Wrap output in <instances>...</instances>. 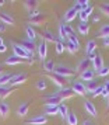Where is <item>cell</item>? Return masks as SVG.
I'll return each mask as SVG.
<instances>
[{"label": "cell", "instance_id": "obj_55", "mask_svg": "<svg viewBox=\"0 0 109 125\" xmlns=\"http://www.w3.org/2000/svg\"><path fill=\"white\" fill-rule=\"evenodd\" d=\"M3 4H4V0H0V7L3 6Z\"/></svg>", "mask_w": 109, "mask_h": 125}, {"label": "cell", "instance_id": "obj_32", "mask_svg": "<svg viewBox=\"0 0 109 125\" xmlns=\"http://www.w3.org/2000/svg\"><path fill=\"white\" fill-rule=\"evenodd\" d=\"M25 34H27V40H29V41H34L36 38V32H35V30L31 25H28L25 28Z\"/></svg>", "mask_w": 109, "mask_h": 125}, {"label": "cell", "instance_id": "obj_4", "mask_svg": "<svg viewBox=\"0 0 109 125\" xmlns=\"http://www.w3.org/2000/svg\"><path fill=\"white\" fill-rule=\"evenodd\" d=\"M62 98L56 94V93H53V94H49V96L45 97V105H56L59 107L60 104H62Z\"/></svg>", "mask_w": 109, "mask_h": 125}, {"label": "cell", "instance_id": "obj_34", "mask_svg": "<svg viewBox=\"0 0 109 125\" xmlns=\"http://www.w3.org/2000/svg\"><path fill=\"white\" fill-rule=\"evenodd\" d=\"M64 49H66V46H64V44L60 40H56V42H55V51H56V53H63Z\"/></svg>", "mask_w": 109, "mask_h": 125}, {"label": "cell", "instance_id": "obj_8", "mask_svg": "<svg viewBox=\"0 0 109 125\" xmlns=\"http://www.w3.org/2000/svg\"><path fill=\"white\" fill-rule=\"evenodd\" d=\"M92 11H94V7L88 6L87 9H84L81 13H78V17H80L81 23H87V21H88V18L92 16Z\"/></svg>", "mask_w": 109, "mask_h": 125}, {"label": "cell", "instance_id": "obj_9", "mask_svg": "<svg viewBox=\"0 0 109 125\" xmlns=\"http://www.w3.org/2000/svg\"><path fill=\"white\" fill-rule=\"evenodd\" d=\"M77 14H78V13L75 11L74 7H70V9H67V10H66V13H64V16H63L64 23L67 24V23H70V21H73V20L77 17Z\"/></svg>", "mask_w": 109, "mask_h": 125}, {"label": "cell", "instance_id": "obj_49", "mask_svg": "<svg viewBox=\"0 0 109 125\" xmlns=\"http://www.w3.org/2000/svg\"><path fill=\"white\" fill-rule=\"evenodd\" d=\"M7 51V46L6 45H1L0 46V53H3V52H6Z\"/></svg>", "mask_w": 109, "mask_h": 125}, {"label": "cell", "instance_id": "obj_2", "mask_svg": "<svg viewBox=\"0 0 109 125\" xmlns=\"http://www.w3.org/2000/svg\"><path fill=\"white\" fill-rule=\"evenodd\" d=\"M11 48H13V51H14V55H16V56H18V58H21V59H31V56H32V55H31L29 52L25 51V49H24L20 44L13 42Z\"/></svg>", "mask_w": 109, "mask_h": 125}, {"label": "cell", "instance_id": "obj_10", "mask_svg": "<svg viewBox=\"0 0 109 125\" xmlns=\"http://www.w3.org/2000/svg\"><path fill=\"white\" fill-rule=\"evenodd\" d=\"M90 63H91V61H88V58H85V59H81L80 62H78V65H77V68H75V72L83 73V72L88 70V69H90Z\"/></svg>", "mask_w": 109, "mask_h": 125}, {"label": "cell", "instance_id": "obj_31", "mask_svg": "<svg viewBox=\"0 0 109 125\" xmlns=\"http://www.w3.org/2000/svg\"><path fill=\"white\" fill-rule=\"evenodd\" d=\"M95 48H97V41H95V40H90L88 42H87V45H85L87 55H88V53H91V52H94V51H95Z\"/></svg>", "mask_w": 109, "mask_h": 125}, {"label": "cell", "instance_id": "obj_18", "mask_svg": "<svg viewBox=\"0 0 109 125\" xmlns=\"http://www.w3.org/2000/svg\"><path fill=\"white\" fill-rule=\"evenodd\" d=\"M24 6L27 10L29 11H34V10H38V6H39V1L38 0H27L24 1Z\"/></svg>", "mask_w": 109, "mask_h": 125}, {"label": "cell", "instance_id": "obj_53", "mask_svg": "<svg viewBox=\"0 0 109 125\" xmlns=\"http://www.w3.org/2000/svg\"><path fill=\"white\" fill-rule=\"evenodd\" d=\"M0 74H3V65L0 63Z\"/></svg>", "mask_w": 109, "mask_h": 125}, {"label": "cell", "instance_id": "obj_27", "mask_svg": "<svg viewBox=\"0 0 109 125\" xmlns=\"http://www.w3.org/2000/svg\"><path fill=\"white\" fill-rule=\"evenodd\" d=\"M13 93V89L8 86H0V98H6Z\"/></svg>", "mask_w": 109, "mask_h": 125}, {"label": "cell", "instance_id": "obj_5", "mask_svg": "<svg viewBox=\"0 0 109 125\" xmlns=\"http://www.w3.org/2000/svg\"><path fill=\"white\" fill-rule=\"evenodd\" d=\"M27 79H28V74H27V73H18V74H14V77L11 79L10 84H11V86L23 84V83H25V82H27Z\"/></svg>", "mask_w": 109, "mask_h": 125}, {"label": "cell", "instance_id": "obj_16", "mask_svg": "<svg viewBox=\"0 0 109 125\" xmlns=\"http://www.w3.org/2000/svg\"><path fill=\"white\" fill-rule=\"evenodd\" d=\"M94 76H95V72H94V69H88V70H85V72H83V73H80V77L81 80H84V82H91V80H94Z\"/></svg>", "mask_w": 109, "mask_h": 125}, {"label": "cell", "instance_id": "obj_38", "mask_svg": "<svg viewBox=\"0 0 109 125\" xmlns=\"http://www.w3.org/2000/svg\"><path fill=\"white\" fill-rule=\"evenodd\" d=\"M67 124L69 125H77L78 124V118H77V115L74 113L69 114V117H67Z\"/></svg>", "mask_w": 109, "mask_h": 125}, {"label": "cell", "instance_id": "obj_37", "mask_svg": "<svg viewBox=\"0 0 109 125\" xmlns=\"http://www.w3.org/2000/svg\"><path fill=\"white\" fill-rule=\"evenodd\" d=\"M59 38H60V41H62V42L67 38L66 30H64V24H59Z\"/></svg>", "mask_w": 109, "mask_h": 125}, {"label": "cell", "instance_id": "obj_14", "mask_svg": "<svg viewBox=\"0 0 109 125\" xmlns=\"http://www.w3.org/2000/svg\"><path fill=\"white\" fill-rule=\"evenodd\" d=\"M38 55H39V58L42 61H43L46 58V55H48V44H46L45 41L39 42V45H38Z\"/></svg>", "mask_w": 109, "mask_h": 125}, {"label": "cell", "instance_id": "obj_39", "mask_svg": "<svg viewBox=\"0 0 109 125\" xmlns=\"http://www.w3.org/2000/svg\"><path fill=\"white\" fill-rule=\"evenodd\" d=\"M99 10L102 14H105L106 17H109V3H103L102 6L99 7Z\"/></svg>", "mask_w": 109, "mask_h": 125}, {"label": "cell", "instance_id": "obj_17", "mask_svg": "<svg viewBox=\"0 0 109 125\" xmlns=\"http://www.w3.org/2000/svg\"><path fill=\"white\" fill-rule=\"evenodd\" d=\"M28 110H29V105H28V103H23V104H20L17 108V115L18 117H25L27 114H28Z\"/></svg>", "mask_w": 109, "mask_h": 125}, {"label": "cell", "instance_id": "obj_43", "mask_svg": "<svg viewBox=\"0 0 109 125\" xmlns=\"http://www.w3.org/2000/svg\"><path fill=\"white\" fill-rule=\"evenodd\" d=\"M64 30H66V34H67V37L74 34V30H73V27H71V25H69V24H64Z\"/></svg>", "mask_w": 109, "mask_h": 125}, {"label": "cell", "instance_id": "obj_22", "mask_svg": "<svg viewBox=\"0 0 109 125\" xmlns=\"http://www.w3.org/2000/svg\"><path fill=\"white\" fill-rule=\"evenodd\" d=\"M10 113V105L7 104L6 101H1L0 103V117L1 118H6Z\"/></svg>", "mask_w": 109, "mask_h": 125}, {"label": "cell", "instance_id": "obj_30", "mask_svg": "<svg viewBox=\"0 0 109 125\" xmlns=\"http://www.w3.org/2000/svg\"><path fill=\"white\" fill-rule=\"evenodd\" d=\"M43 69H45V72H48V73L55 72V62H53L52 59L45 61V62H43Z\"/></svg>", "mask_w": 109, "mask_h": 125}, {"label": "cell", "instance_id": "obj_51", "mask_svg": "<svg viewBox=\"0 0 109 125\" xmlns=\"http://www.w3.org/2000/svg\"><path fill=\"white\" fill-rule=\"evenodd\" d=\"M106 100H108V101H106V111H109V96L106 97Z\"/></svg>", "mask_w": 109, "mask_h": 125}, {"label": "cell", "instance_id": "obj_6", "mask_svg": "<svg viewBox=\"0 0 109 125\" xmlns=\"http://www.w3.org/2000/svg\"><path fill=\"white\" fill-rule=\"evenodd\" d=\"M50 77V80L53 82V84L58 86L59 89H62V87H64V84H66V82H67V79L66 77H63V76H59V74H50L49 76Z\"/></svg>", "mask_w": 109, "mask_h": 125}, {"label": "cell", "instance_id": "obj_40", "mask_svg": "<svg viewBox=\"0 0 109 125\" xmlns=\"http://www.w3.org/2000/svg\"><path fill=\"white\" fill-rule=\"evenodd\" d=\"M101 96L105 97V98L109 96V80H106V82H105V86L102 87V94H101Z\"/></svg>", "mask_w": 109, "mask_h": 125}, {"label": "cell", "instance_id": "obj_1", "mask_svg": "<svg viewBox=\"0 0 109 125\" xmlns=\"http://www.w3.org/2000/svg\"><path fill=\"white\" fill-rule=\"evenodd\" d=\"M55 73L59 74V76H63V77L67 79V77L74 76L75 70H73L70 66H66V65H63V63H60V65H56V66H55Z\"/></svg>", "mask_w": 109, "mask_h": 125}, {"label": "cell", "instance_id": "obj_12", "mask_svg": "<svg viewBox=\"0 0 109 125\" xmlns=\"http://www.w3.org/2000/svg\"><path fill=\"white\" fill-rule=\"evenodd\" d=\"M88 6H91L88 0H77V1H74V6L73 7L75 9V11L77 13H81L84 9H87Z\"/></svg>", "mask_w": 109, "mask_h": 125}, {"label": "cell", "instance_id": "obj_52", "mask_svg": "<svg viewBox=\"0 0 109 125\" xmlns=\"http://www.w3.org/2000/svg\"><path fill=\"white\" fill-rule=\"evenodd\" d=\"M83 125H91V122H90V121H84V122H83Z\"/></svg>", "mask_w": 109, "mask_h": 125}, {"label": "cell", "instance_id": "obj_3", "mask_svg": "<svg viewBox=\"0 0 109 125\" xmlns=\"http://www.w3.org/2000/svg\"><path fill=\"white\" fill-rule=\"evenodd\" d=\"M56 94H58L62 100H69V98H71L73 96H75L71 87H62V89H59V90L56 91Z\"/></svg>", "mask_w": 109, "mask_h": 125}, {"label": "cell", "instance_id": "obj_33", "mask_svg": "<svg viewBox=\"0 0 109 125\" xmlns=\"http://www.w3.org/2000/svg\"><path fill=\"white\" fill-rule=\"evenodd\" d=\"M78 32H80L81 35L88 34V32H90V25H88V23H80L78 24Z\"/></svg>", "mask_w": 109, "mask_h": 125}, {"label": "cell", "instance_id": "obj_13", "mask_svg": "<svg viewBox=\"0 0 109 125\" xmlns=\"http://www.w3.org/2000/svg\"><path fill=\"white\" fill-rule=\"evenodd\" d=\"M103 68V59H102V55H98L94 61H92V69H94V72H98L99 73V70Z\"/></svg>", "mask_w": 109, "mask_h": 125}, {"label": "cell", "instance_id": "obj_54", "mask_svg": "<svg viewBox=\"0 0 109 125\" xmlns=\"http://www.w3.org/2000/svg\"><path fill=\"white\" fill-rule=\"evenodd\" d=\"M1 45H4V44H3V38L0 37V46H1Z\"/></svg>", "mask_w": 109, "mask_h": 125}, {"label": "cell", "instance_id": "obj_19", "mask_svg": "<svg viewBox=\"0 0 109 125\" xmlns=\"http://www.w3.org/2000/svg\"><path fill=\"white\" fill-rule=\"evenodd\" d=\"M42 38H43V41H45L46 44H48V42H56V37H55L53 32L49 31V30H45V31L42 32Z\"/></svg>", "mask_w": 109, "mask_h": 125}, {"label": "cell", "instance_id": "obj_46", "mask_svg": "<svg viewBox=\"0 0 109 125\" xmlns=\"http://www.w3.org/2000/svg\"><path fill=\"white\" fill-rule=\"evenodd\" d=\"M98 56V53H97V51H94V52H91V53H88V61H94V59H95V58Z\"/></svg>", "mask_w": 109, "mask_h": 125}, {"label": "cell", "instance_id": "obj_44", "mask_svg": "<svg viewBox=\"0 0 109 125\" xmlns=\"http://www.w3.org/2000/svg\"><path fill=\"white\" fill-rule=\"evenodd\" d=\"M108 74H109V68H108V66H103V68L99 70V76H102V77L108 76Z\"/></svg>", "mask_w": 109, "mask_h": 125}, {"label": "cell", "instance_id": "obj_25", "mask_svg": "<svg viewBox=\"0 0 109 125\" xmlns=\"http://www.w3.org/2000/svg\"><path fill=\"white\" fill-rule=\"evenodd\" d=\"M21 62H23V59L16 56V55H11V56H8L6 59V65H8V66H16V65H18Z\"/></svg>", "mask_w": 109, "mask_h": 125}, {"label": "cell", "instance_id": "obj_15", "mask_svg": "<svg viewBox=\"0 0 109 125\" xmlns=\"http://www.w3.org/2000/svg\"><path fill=\"white\" fill-rule=\"evenodd\" d=\"M20 45L23 46L24 49L27 52H29L31 55H34V49H35V45H34V41H29V40H24L21 41V44Z\"/></svg>", "mask_w": 109, "mask_h": 125}, {"label": "cell", "instance_id": "obj_24", "mask_svg": "<svg viewBox=\"0 0 109 125\" xmlns=\"http://www.w3.org/2000/svg\"><path fill=\"white\" fill-rule=\"evenodd\" d=\"M59 115L62 117L63 121H67V117H69V108L66 104H60L59 105Z\"/></svg>", "mask_w": 109, "mask_h": 125}, {"label": "cell", "instance_id": "obj_45", "mask_svg": "<svg viewBox=\"0 0 109 125\" xmlns=\"http://www.w3.org/2000/svg\"><path fill=\"white\" fill-rule=\"evenodd\" d=\"M101 94H102V87L99 86V87H98L97 90H95L94 93H92V97H98V96H101Z\"/></svg>", "mask_w": 109, "mask_h": 125}, {"label": "cell", "instance_id": "obj_36", "mask_svg": "<svg viewBox=\"0 0 109 125\" xmlns=\"http://www.w3.org/2000/svg\"><path fill=\"white\" fill-rule=\"evenodd\" d=\"M66 51L69 52V53H75V52L78 51V46L75 45V44H73V42H70V41H67V44H66Z\"/></svg>", "mask_w": 109, "mask_h": 125}, {"label": "cell", "instance_id": "obj_23", "mask_svg": "<svg viewBox=\"0 0 109 125\" xmlns=\"http://www.w3.org/2000/svg\"><path fill=\"white\" fill-rule=\"evenodd\" d=\"M13 77H14V74H11V73H3V74H0V86H7L10 82H11Z\"/></svg>", "mask_w": 109, "mask_h": 125}, {"label": "cell", "instance_id": "obj_42", "mask_svg": "<svg viewBox=\"0 0 109 125\" xmlns=\"http://www.w3.org/2000/svg\"><path fill=\"white\" fill-rule=\"evenodd\" d=\"M67 40H69L70 42H73V44H75V45H77L78 48H80V41H78V38L75 37V34H73V35H69V37H67Z\"/></svg>", "mask_w": 109, "mask_h": 125}, {"label": "cell", "instance_id": "obj_26", "mask_svg": "<svg viewBox=\"0 0 109 125\" xmlns=\"http://www.w3.org/2000/svg\"><path fill=\"white\" fill-rule=\"evenodd\" d=\"M45 21V16L41 13V14H38V16H35V17L29 18V23L32 24V25H41V24Z\"/></svg>", "mask_w": 109, "mask_h": 125}, {"label": "cell", "instance_id": "obj_29", "mask_svg": "<svg viewBox=\"0 0 109 125\" xmlns=\"http://www.w3.org/2000/svg\"><path fill=\"white\" fill-rule=\"evenodd\" d=\"M45 114L46 115H58L59 107H56V105H45Z\"/></svg>", "mask_w": 109, "mask_h": 125}, {"label": "cell", "instance_id": "obj_35", "mask_svg": "<svg viewBox=\"0 0 109 125\" xmlns=\"http://www.w3.org/2000/svg\"><path fill=\"white\" fill-rule=\"evenodd\" d=\"M98 87H99V86H98V83L95 82V80L88 82V83H87V86H85V89H87V91H88V93H94Z\"/></svg>", "mask_w": 109, "mask_h": 125}, {"label": "cell", "instance_id": "obj_28", "mask_svg": "<svg viewBox=\"0 0 109 125\" xmlns=\"http://www.w3.org/2000/svg\"><path fill=\"white\" fill-rule=\"evenodd\" d=\"M98 37H99V38H102V40L109 38V24L102 25V28L99 30V32H98Z\"/></svg>", "mask_w": 109, "mask_h": 125}, {"label": "cell", "instance_id": "obj_20", "mask_svg": "<svg viewBox=\"0 0 109 125\" xmlns=\"http://www.w3.org/2000/svg\"><path fill=\"white\" fill-rule=\"evenodd\" d=\"M84 108H85V111L90 114V115H92V117H97V108H95V105H94V103L85 101V103H84Z\"/></svg>", "mask_w": 109, "mask_h": 125}, {"label": "cell", "instance_id": "obj_50", "mask_svg": "<svg viewBox=\"0 0 109 125\" xmlns=\"http://www.w3.org/2000/svg\"><path fill=\"white\" fill-rule=\"evenodd\" d=\"M103 45L109 46V38H105V40H103Z\"/></svg>", "mask_w": 109, "mask_h": 125}, {"label": "cell", "instance_id": "obj_41", "mask_svg": "<svg viewBox=\"0 0 109 125\" xmlns=\"http://www.w3.org/2000/svg\"><path fill=\"white\" fill-rule=\"evenodd\" d=\"M46 82H45V79H39L38 82H36V89L38 90H45L46 89Z\"/></svg>", "mask_w": 109, "mask_h": 125}, {"label": "cell", "instance_id": "obj_47", "mask_svg": "<svg viewBox=\"0 0 109 125\" xmlns=\"http://www.w3.org/2000/svg\"><path fill=\"white\" fill-rule=\"evenodd\" d=\"M38 14H41V13L38 11V10H34V11H29V16H28V17L32 18V17H35V16H38Z\"/></svg>", "mask_w": 109, "mask_h": 125}, {"label": "cell", "instance_id": "obj_7", "mask_svg": "<svg viewBox=\"0 0 109 125\" xmlns=\"http://www.w3.org/2000/svg\"><path fill=\"white\" fill-rule=\"evenodd\" d=\"M73 91H74V94L77 96H85L87 94V89H85V84H83L81 82H74V84H73Z\"/></svg>", "mask_w": 109, "mask_h": 125}, {"label": "cell", "instance_id": "obj_48", "mask_svg": "<svg viewBox=\"0 0 109 125\" xmlns=\"http://www.w3.org/2000/svg\"><path fill=\"white\" fill-rule=\"evenodd\" d=\"M7 30V25L4 23H0V32H4Z\"/></svg>", "mask_w": 109, "mask_h": 125}, {"label": "cell", "instance_id": "obj_11", "mask_svg": "<svg viewBox=\"0 0 109 125\" xmlns=\"http://www.w3.org/2000/svg\"><path fill=\"white\" fill-rule=\"evenodd\" d=\"M46 122H48V118L45 115H36L32 119L27 121V124H31V125H45Z\"/></svg>", "mask_w": 109, "mask_h": 125}, {"label": "cell", "instance_id": "obj_21", "mask_svg": "<svg viewBox=\"0 0 109 125\" xmlns=\"http://www.w3.org/2000/svg\"><path fill=\"white\" fill-rule=\"evenodd\" d=\"M0 21L4 23L6 25H14V18L8 16L7 13H0Z\"/></svg>", "mask_w": 109, "mask_h": 125}]
</instances>
